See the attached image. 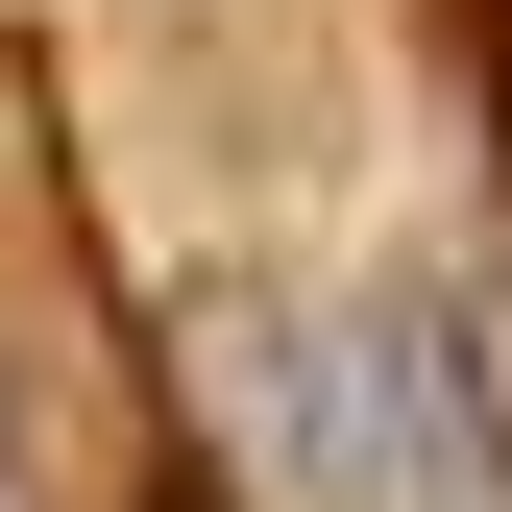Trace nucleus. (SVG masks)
<instances>
[{"instance_id":"f257e3e1","label":"nucleus","mask_w":512,"mask_h":512,"mask_svg":"<svg viewBox=\"0 0 512 512\" xmlns=\"http://www.w3.org/2000/svg\"><path fill=\"white\" fill-rule=\"evenodd\" d=\"M220 366L293 512H512V317L464 269L269 293V317H220Z\"/></svg>"}]
</instances>
